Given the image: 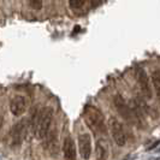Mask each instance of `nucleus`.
Returning <instances> with one entry per match:
<instances>
[{
  "mask_svg": "<svg viewBox=\"0 0 160 160\" xmlns=\"http://www.w3.org/2000/svg\"><path fill=\"white\" fill-rule=\"evenodd\" d=\"M53 117L54 111L52 107H43L33 117V129L37 140H43L48 135L53 123Z\"/></svg>",
  "mask_w": 160,
  "mask_h": 160,
  "instance_id": "1",
  "label": "nucleus"
},
{
  "mask_svg": "<svg viewBox=\"0 0 160 160\" xmlns=\"http://www.w3.org/2000/svg\"><path fill=\"white\" fill-rule=\"evenodd\" d=\"M83 114H84L86 124L95 135H105L107 132L106 124H105V117L99 108L88 105L84 107Z\"/></svg>",
  "mask_w": 160,
  "mask_h": 160,
  "instance_id": "2",
  "label": "nucleus"
},
{
  "mask_svg": "<svg viewBox=\"0 0 160 160\" xmlns=\"http://www.w3.org/2000/svg\"><path fill=\"white\" fill-rule=\"evenodd\" d=\"M108 126H110L111 136L114 140V142L119 147L125 146V143H126V132L123 128V124L116 117H111L110 120H108Z\"/></svg>",
  "mask_w": 160,
  "mask_h": 160,
  "instance_id": "3",
  "label": "nucleus"
},
{
  "mask_svg": "<svg viewBox=\"0 0 160 160\" xmlns=\"http://www.w3.org/2000/svg\"><path fill=\"white\" fill-rule=\"evenodd\" d=\"M113 102H114V106H116L118 113H119L128 123H134V124H136V120H135V117H134V113H132L131 107L126 104V101L124 100V98H123L120 94L114 95Z\"/></svg>",
  "mask_w": 160,
  "mask_h": 160,
  "instance_id": "4",
  "label": "nucleus"
},
{
  "mask_svg": "<svg viewBox=\"0 0 160 160\" xmlns=\"http://www.w3.org/2000/svg\"><path fill=\"white\" fill-rule=\"evenodd\" d=\"M25 129H27V120L22 119L18 123H16L11 131H10V144L12 147H18L22 144L25 135Z\"/></svg>",
  "mask_w": 160,
  "mask_h": 160,
  "instance_id": "5",
  "label": "nucleus"
},
{
  "mask_svg": "<svg viewBox=\"0 0 160 160\" xmlns=\"http://www.w3.org/2000/svg\"><path fill=\"white\" fill-rule=\"evenodd\" d=\"M136 79H137V83H138L142 95L147 100H150L152 99V86L149 82V77H148L147 72L144 71V69H142V67L136 69Z\"/></svg>",
  "mask_w": 160,
  "mask_h": 160,
  "instance_id": "6",
  "label": "nucleus"
},
{
  "mask_svg": "<svg viewBox=\"0 0 160 160\" xmlns=\"http://www.w3.org/2000/svg\"><path fill=\"white\" fill-rule=\"evenodd\" d=\"M78 150L83 160H89L92 155V137L89 134H81L78 136Z\"/></svg>",
  "mask_w": 160,
  "mask_h": 160,
  "instance_id": "7",
  "label": "nucleus"
},
{
  "mask_svg": "<svg viewBox=\"0 0 160 160\" xmlns=\"http://www.w3.org/2000/svg\"><path fill=\"white\" fill-rule=\"evenodd\" d=\"M27 110V99L22 95H16L10 101V111L13 116L19 117Z\"/></svg>",
  "mask_w": 160,
  "mask_h": 160,
  "instance_id": "8",
  "label": "nucleus"
},
{
  "mask_svg": "<svg viewBox=\"0 0 160 160\" xmlns=\"http://www.w3.org/2000/svg\"><path fill=\"white\" fill-rule=\"evenodd\" d=\"M64 160H76V146L71 137H66L63 143Z\"/></svg>",
  "mask_w": 160,
  "mask_h": 160,
  "instance_id": "9",
  "label": "nucleus"
},
{
  "mask_svg": "<svg viewBox=\"0 0 160 160\" xmlns=\"http://www.w3.org/2000/svg\"><path fill=\"white\" fill-rule=\"evenodd\" d=\"M95 158L96 160H107L108 158V149L102 140H99L95 144Z\"/></svg>",
  "mask_w": 160,
  "mask_h": 160,
  "instance_id": "10",
  "label": "nucleus"
},
{
  "mask_svg": "<svg viewBox=\"0 0 160 160\" xmlns=\"http://www.w3.org/2000/svg\"><path fill=\"white\" fill-rule=\"evenodd\" d=\"M152 84H153L154 92L156 94V98L160 102V70L159 69H155L152 72Z\"/></svg>",
  "mask_w": 160,
  "mask_h": 160,
  "instance_id": "11",
  "label": "nucleus"
},
{
  "mask_svg": "<svg viewBox=\"0 0 160 160\" xmlns=\"http://www.w3.org/2000/svg\"><path fill=\"white\" fill-rule=\"evenodd\" d=\"M86 4V0H69V6L72 11L81 10Z\"/></svg>",
  "mask_w": 160,
  "mask_h": 160,
  "instance_id": "12",
  "label": "nucleus"
},
{
  "mask_svg": "<svg viewBox=\"0 0 160 160\" xmlns=\"http://www.w3.org/2000/svg\"><path fill=\"white\" fill-rule=\"evenodd\" d=\"M159 143H160V141H156V142H155L154 144H152V146H150V147L148 148V150H152V149H154V148H155V147H156V146H158Z\"/></svg>",
  "mask_w": 160,
  "mask_h": 160,
  "instance_id": "13",
  "label": "nucleus"
},
{
  "mask_svg": "<svg viewBox=\"0 0 160 160\" xmlns=\"http://www.w3.org/2000/svg\"><path fill=\"white\" fill-rule=\"evenodd\" d=\"M155 160H159V159H155Z\"/></svg>",
  "mask_w": 160,
  "mask_h": 160,
  "instance_id": "14",
  "label": "nucleus"
}]
</instances>
